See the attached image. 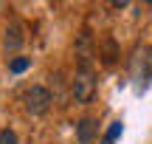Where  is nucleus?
<instances>
[{"instance_id": "423d86ee", "label": "nucleus", "mask_w": 152, "mask_h": 144, "mask_svg": "<svg viewBox=\"0 0 152 144\" xmlns=\"http://www.w3.org/2000/svg\"><path fill=\"white\" fill-rule=\"evenodd\" d=\"M115 57H118V51H115V43H113V40H104V65H113Z\"/></svg>"}, {"instance_id": "0eeeda50", "label": "nucleus", "mask_w": 152, "mask_h": 144, "mask_svg": "<svg viewBox=\"0 0 152 144\" xmlns=\"http://www.w3.org/2000/svg\"><path fill=\"white\" fill-rule=\"evenodd\" d=\"M0 144H17V133L14 130H0Z\"/></svg>"}, {"instance_id": "f257e3e1", "label": "nucleus", "mask_w": 152, "mask_h": 144, "mask_svg": "<svg viewBox=\"0 0 152 144\" xmlns=\"http://www.w3.org/2000/svg\"><path fill=\"white\" fill-rule=\"evenodd\" d=\"M71 93L79 105H90L93 96H96V76H93V68L90 65H82L76 71L73 82H71Z\"/></svg>"}, {"instance_id": "f03ea898", "label": "nucleus", "mask_w": 152, "mask_h": 144, "mask_svg": "<svg viewBox=\"0 0 152 144\" xmlns=\"http://www.w3.org/2000/svg\"><path fill=\"white\" fill-rule=\"evenodd\" d=\"M51 102H54V96H51V90L42 88V85H31V88L23 93V107H26V113H31V116L48 113Z\"/></svg>"}, {"instance_id": "39448f33", "label": "nucleus", "mask_w": 152, "mask_h": 144, "mask_svg": "<svg viewBox=\"0 0 152 144\" xmlns=\"http://www.w3.org/2000/svg\"><path fill=\"white\" fill-rule=\"evenodd\" d=\"M28 68H31V60H28V57H14V60L9 62L11 73H23V71H28Z\"/></svg>"}, {"instance_id": "20e7f679", "label": "nucleus", "mask_w": 152, "mask_h": 144, "mask_svg": "<svg viewBox=\"0 0 152 144\" xmlns=\"http://www.w3.org/2000/svg\"><path fill=\"white\" fill-rule=\"evenodd\" d=\"M20 45H23V28H20V26L14 23V26H9V28H6V40H3V48H6V54H14V51L20 48Z\"/></svg>"}, {"instance_id": "7ed1b4c3", "label": "nucleus", "mask_w": 152, "mask_h": 144, "mask_svg": "<svg viewBox=\"0 0 152 144\" xmlns=\"http://www.w3.org/2000/svg\"><path fill=\"white\" fill-rule=\"evenodd\" d=\"M99 136V122L90 116L79 119V124H76V139H79V144H93Z\"/></svg>"}]
</instances>
